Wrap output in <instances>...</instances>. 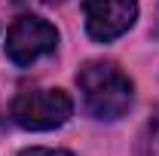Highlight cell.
Wrapping results in <instances>:
<instances>
[{
	"label": "cell",
	"instance_id": "cell-1",
	"mask_svg": "<svg viewBox=\"0 0 159 156\" xmlns=\"http://www.w3.org/2000/svg\"><path fill=\"white\" fill-rule=\"evenodd\" d=\"M77 83L83 92V101H86V110L95 119H119L132 107L135 86L116 64L89 61L80 67Z\"/></svg>",
	"mask_w": 159,
	"mask_h": 156
},
{
	"label": "cell",
	"instance_id": "cell-2",
	"mask_svg": "<svg viewBox=\"0 0 159 156\" xmlns=\"http://www.w3.org/2000/svg\"><path fill=\"white\" fill-rule=\"evenodd\" d=\"M74 113V101L61 89H25L12 98L9 117L28 132H49L64 126Z\"/></svg>",
	"mask_w": 159,
	"mask_h": 156
},
{
	"label": "cell",
	"instance_id": "cell-3",
	"mask_svg": "<svg viewBox=\"0 0 159 156\" xmlns=\"http://www.w3.org/2000/svg\"><path fill=\"white\" fill-rule=\"evenodd\" d=\"M58 46V31L55 25L37 16H21L12 21L9 34H6V58L19 67L34 64L43 55H52Z\"/></svg>",
	"mask_w": 159,
	"mask_h": 156
},
{
	"label": "cell",
	"instance_id": "cell-4",
	"mask_svg": "<svg viewBox=\"0 0 159 156\" xmlns=\"http://www.w3.org/2000/svg\"><path fill=\"white\" fill-rule=\"evenodd\" d=\"M86 12V31L98 43L122 37L135 19H138V3L135 0H83Z\"/></svg>",
	"mask_w": 159,
	"mask_h": 156
},
{
	"label": "cell",
	"instance_id": "cell-5",
	"mask_svg": "<svg viewBox=\"0 0 159 156\" xmlns=\"http://www.w3.org/2000/svg\"><path fill=\"white\" fill-rule=\"evenodd\" d=\"M144 156H159V107L150 126H147V141H144Z\"/></svg>",
	"mask_w": 159,
	"mask_h": 156
},
{
	"label": "cell",
	"instance_id": "cell-6",
	"mask_svg": "<svg viewBox=\"0 0 159 156\" xmlns=\"http://www.w3.org/2000/svg\"><path fill=\"white\" fill-rule=\"evenodd\" d=\"M19 156H70L67 150H49V147H31V150H21Z\"/></svg>",
	"mask_w": 159,
	"mask_h": 156
},
{
	"label": "cell",
	"instance_id": "cell-7",
	"mask_svg": "<svg viewBox=\"0 0 159 156\" xmlns=\"http://www.w3.org/2000/svg\"><path fill=\"white\" fill-rule=\"evenodd\" d=\"M43 3H64V0H43Z\"/></svg>",
	"mask_w": 159,
	"mask_h": 156
}]
</instances>
